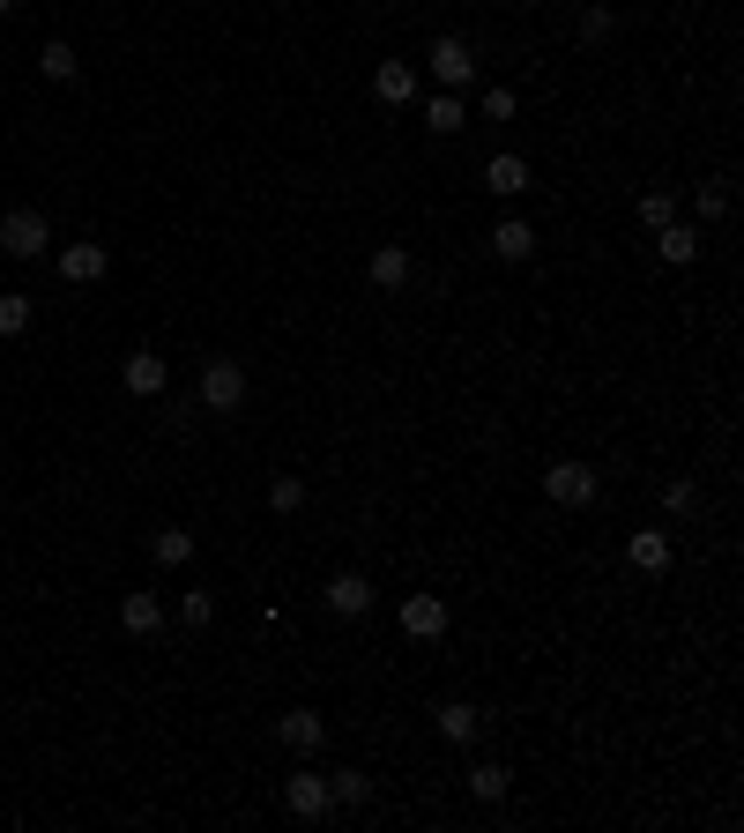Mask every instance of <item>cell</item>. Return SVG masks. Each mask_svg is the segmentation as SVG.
<instances>
[{"mask_svg":"<svg viewBox=\"0 0 744 833\" xmlns=\"http://www.w3.org/2000/svg\"><path fill=\"white\" fill-rule=\"evenodd\" d=\"M484 187H492L499 201H521L529 187H536V172H529V157H514V149H506V157H492V164H484Z\"/></svg>","mask_w":744,"mask_h":833,"instance_id":"52a82bcc","label":"cell"},{"mask_svg":"<svg viewBox=\"0 0 744 833\" xmlns=\"http://www.w3.org/2000/svg\"><path fill=\"white\" fill-rule=\"evenodd\" d=\"M514 90H506V82H492V90H484V120H514Z\"/></svg>","mask_w":744,"mask_h":833,"instance_id":"4dcf8cb0","label":"cell"},{"mask_svg":"<svg viewBox=\"0 0 744 833\" xmlns=\"http://www.w3.org/2000/svg\"><path fill=\"white\" fill-rule=\"evenodd\" d=\"M372 98L380 104H418V68H410V60H380V68H372Z\"/></svg>","mask_w":744,"mask_h":833,"instance_id":"ba28073f","label":"cell"},{"mask_svg":"<svg viewBox=\"0 0 744 833\" xmlns=\"http://www.w3.org/2000/svg\"><path fill=\"white\" fill-rule=\"evenodd\" d=\"M321 736H328V722L313 707H291L275 722V744H283V752H321Z\"/></svg>","mask_w":744,"mask_h":833,"instance_id":"9c48e42d","label":"cell"},{"mask_svg":"<svg viewBox=\"0 0 744 833\" xmlns=\"http://www.w3.org/2000/svg\"><path fill=\"white\" fill-rule=\"evenodd\" d=\"M506 789H514V774H506V766H492V760L470 766V796H476V804H499Z\"/></svg>","mask_w":744,"mask_h":833,"instance_id":"ffe728a7","label":"cell"},{"mask_svg":"<svg viewBox=\"0 0 744 833\" xmlns=\"http://www.w3.org/2000/svg\"><path fill=\"white\" fill-rule=\"evenodd\" d=\"M328 796H335V804H343V811H358V804H365V796H372V782H365V774H358V766H343V774L328 782Z\"/></svg>","mask_w":744,"mask_h":833,"instance_id":"7402d4cb","label":"cell"},{"mask_svg":"<svg viewBox=\"0 0 744 833\" xmlns=\"http://www.w3.org/2000/svg\"><path fill=\"white\" fill-rule=\"evenodd\" d=\"M715 217H730V187L707 179V187H700V223H715Z\"/></svg>","mask_w":744,"mask_h":833,"instance_id":"f1b7e54d","label":"cell"},{"mask_svg":"<svg viewBox=\"0 0 744 833\" xmlns=\"http://www.w3.org/2000/svg\"><path fill=\"white\" fill-rule=\"evenodd\" d=\"M372 283H380V291L410 283V253H402V245H380V253H372Z\"/></svg>","mask_w":744,"mask_h":833,"instance_id":"44dd1931","label":"cell"},{"mask_svg":"<svg viewBox=\"0 0 744 833\" xmlns=\"http://www.w3.org/2000/svg\"><path fill=\"white\" fill-rule=\"evenodd\" d=\"M432 82H440V90H470V82H476L470 38H432Z\"/></svg>","mask_w":744,"mask_h":833,"instance_id":"3957f363","label":"cell"},{"mask_svg":"<svg viewBox=\"0 0 744 833\" xmlns=\"http://www.w3.org/2000/svg\"><path fill=\"white\" fill-rule=\"evenodd\" d=\"M269 506H275V514H298V506H305V484H298V476H275V484H269Z\"/></svg>","mask_w":744,"mask_h":833,"instance_id":"d4e9b609","label":"cell"},{"mask_svg":"<svg viewBox=\"0 0 744 833\" xmlns=\"http://www.w3.org/2000/svg\"><path fill=\"white\" fill-rule=\"evenodd\" d=\"M492 253H499V261H529V253H536V231H529L521 217H506L492 231Z\"/></svg>","mask_w":744,"mask_h":833,"instance_id":"9a60e30c","label":"cell"},{"mask_svg":"<svg viewBox=\"0 0 744 833\" xmlns=\"http://www.w3.org/2000/svg\"><path fill=\"white\" fill-rule=\"evenodd\" d=\"M38 68H46V82H68V74H74V46H68V38H52V46L38 52Z\"/></svg>","mask_w":744,"mask_h":833,"instance_id":"603a6c76","label":"cell"},{"mask_svg":"<svg viewBox=\"0 0 744 833\" xmlns=\"http://www.w3.org/2000/svg\"><path fill=\"white\" fill-rule=\"evenodd\" d=\"M655 245H663V261H677V269H685V261H700V231H693V223H663V231H655Z\"/></svg>","mask_w":744,"mask_h":833,"instance_id":"e0dca14e","label":"cell"},{"mask_svg":"<svg viewBox=\"0 0 744 833\" xmlns=\"http://www.w3.org/2000/svg\"><path fill=\"white\" fill-rule=\"evenodd\" d=\"M476 730H484V714L476 707H462V700H446L440 707V736L446 744H476Z\"/></svg>","mask_w":744,"mask_h":833,"instance_id":"2e32d148","label":"cell"},{"mask_svg":"<svg viewBox=\"0 0 744 833\" xmlns=\"http://www.w3.org/2000/svg\"><path fill=\"white\" fill-rule=\"evenodd\" d=\"M328 611L335 618H365L372 611V581L365 573H328Z\"/></svg>","mask_w":744,"mask_h":833,"instance_id":"30bf717a","label":"cell"},{"mask_svg":"<svg viewBox=\"0 0 744 833\" xmlns=\"http://www.w3.org/2000/svg\"><path fill=\"white\" fill-rule=\"evenodd\" d=\"M544 491L559 499V506H589V499H595V469L589 462H551L544 469Z\"/></svg>","mask_w":744,"mask_h":833,"instance_id":"277c9868","label":"cell"},{"mask_svg":"<svg viewBox=\"0 0 744 833\" xmlns=\"http://www.w3.org/2000/svg\"><path fill=\"white\" fill-rule=\"evenodd\" d=\"M179 618H187V625H209V618H217V595H209V589H187V595H179Z\"/></svg>","mask_w":744,"mask_h":833,"instance_id":"484cf974","label":"cell"},{"mask_svg":"<svg viewBox=\"0 0 744 833\" xmlns=\"http://www.w3.org/2000/svg\"><path fill=\"white\" fill-rule=\"evenodd\" d=\"M149 559L157 565H187L194 559V536H187V529H157V536H149Z\"/></svg>","mask_w":744,"mask_h":833,"instance_id":"d6986e66","label":"cell"},{"mask_svg":"<svg viewBox=\"0 0 744 833\" xmlns=\"http://www.w3.org/2000/svg\"><path fill=\"white\" fill-rule=\"evenodd\" d=\"M611 38V8H581V46H603Z\"/></svg>","mask_w":744,"mask_h":833,"instance_id":"f546056e","label":"cell"},{"mask_svg":"<svg viewBox=\"0 0 744 833\" xmlns=\"http://www.w3.org/2000/svg\"><path fill=\"white\" fill-rule=\"evenodd\" d=\"M641 223H647V231L677 223V201H670V194H641Z\"/></svg>","mask_w":744,"mask_h":833,"instance_id":"83f0119b","label":"cell"},{"mask_svg":"<svg viewBox=\"0 0 744 833\" xmlns=\"http://www.w3.org/2000/svg\"><path fill=\"white\" fill-rule=\"evenodd\" d=\"M402 633L410 640H440L446 633V603L440 595H402Z\"/></svg>","mask_w":744,"mask_h":833,"instance_id":"8fae6325","label":"cell"},{"mask_svg":"<svg viewBox=\"0 0 744 833\" xmlns=\"http://www.w3.org/2000/svg\"><path fill=\"white\" fill-rule=\"evenodd\" d=\"M283 804H291V819H328V811H335L328 774H291V782H283Z\"/></svg>","mask_w":744,"mask_h":833,"instance_id":"5b68a950","label":"cell"},{"mask_svg":"<svg viewBox=\"0 0 744 833\" xmlns=\"http://www.w3.org/2000/svg\"><path fill=\"white\" fill-rule=\"evenodd\" d=\"M8 8H16V0H0V16H8Z\"/></svg>","mask_w":744,"mask_h":833,"instance_id":"1f68e13d","label":"cell"},{"mask_svg":"<svg viewBox=\"0 0 744 833\" xmlns=\"http://www.w3.org/2000/svg\"><path fill=\"white\" fill-rule=\"evenodd\" d=\"M201 410L209 416L247 410V365H239V358H209V365H201Z\"/></svg>","mask_w":744,"mask_h":833,"instance_id":"6da1fadb","label":"cell"},{"mask_svg":"<svg viewBox=\"0 0 744 833\" xmlns=\"http://www.w3.org/2000/svg\"><path fill=\"white\" fill-rule=\"evenodd\" d=\"M46 245H52L46 209H8V217H0V253H8V261H46Z\"/></svg>","mask_w":744,"mask_h":833,"instance_id":"7a4b0ae2","label":"cell"},{"mask_svg":"<svg viewBox=\"0 0 744 833\" xmlns=\"http://www.w3.org/2000/svg\"><path fill=\"white\" fill-rule=\"evenodd\" d=\"M120 625H127V633H157V625H164V603H157V595H127Z\"/></svg>","mask_w":744,"mask_h":833,"instance_id":"ac0fdd59","label":"cell"},{"mask_svg":"<svg viewBox=\"0 0 744 833\" xmlns=\"http://www.w3.org/2000/svg\"><path fill=\"white\" fill-rule=\"evenodd\" d=\"M23 328H30V298L8 291V298H0V335H23Z\"/></svg>","mask_w":744,"mask_h":833,"instance_id":"cb8c5ba5","label":"cell"},{"mask_svg":"<svg viewBox=\"0 0 744 833\" xmlns=\"http://www.w3.org/2000/svg\"><path fill=\"white\" fill-rule=\"evenodd\" d=\"M120 380H127V394H164V388H172V365H164L157 350H127Z\"/></svg>","mask_w":744,"mask_h":833,"instance_id":"8992f818","label":"cell"},{"mask_svg":"<svg viewBox=\"0 0 744 833\" xmlns=\"http://www.w3.org/2000/svg\"><path fill=\"white\" fill-rule=\"evenodd\" d=\"M625 559H633V573H670V536L663 529H641V536L625 543Z\"/></svg>","mask_w":744,"mask_h":833,"instance_id":"4fadbf2b","label":"cell"},{"mask_svg":"<svg viewBox=\"0 0 744 833\" xmlns=\"http://www.w3.org/2000/svg\"><path fill=\"white\" fill-rule=\"evenodd\" d=\"M424 127H432V134H462V127H470L462 90H440V98H432V112H424Z\"/></svg>","mask_w":744,"mask_h":833,"instance_id":"5bb4252c","label":"cell"},{"mask_svg":"<svg viewBox=\"0 0 744 833\" xmlns=\"http://www.w3.org/2000/svg\"><path fill=\"white\" fill-rule=\"evenodd\" d=\"M663 506H670V514H693V506H700V484H693V476H670Z\"/></svg>","mask_w":744,"mask_h":833,"instance_id":"4316f807","label":"cell"},{"mask_svg":"<svg viewBox=\"0 0 744 833\" xmlns=\"http://www.w3.org/2000/svg\"><path fill=\"white\" fill-rule=\"evenodd\" d=\"M60 275H68V283H98V275H104V245L98 239H74L68 253H60Z\"/></svg>","mask_w":744,"mask_h":833,"instance_id":"7c38bea8","label":"cell"}]
</instances>
